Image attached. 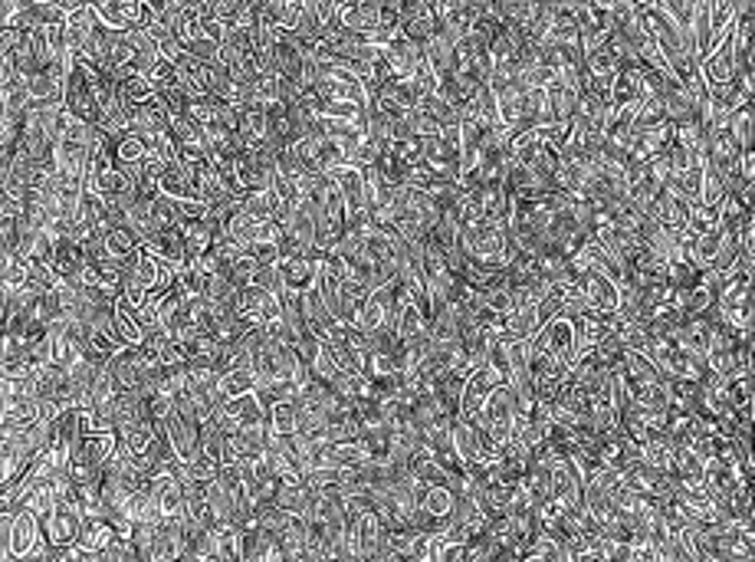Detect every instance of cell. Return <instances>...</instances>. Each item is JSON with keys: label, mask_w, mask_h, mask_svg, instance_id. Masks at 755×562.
<instances>
[{"label": "cell", "mask_w": 755, "mask_h": 562, "mask_svg": "<svg viewBox=\"0 0 755 562\" xmlns=\"http://www.w3.org/2000/svg\"><path fill=\"white\" fill-rule=\"evenodd\" d=\"M165 431H168V441H171L174 454H178L181 464H191V461L201 457V424L184 421L178 411H171L168 421H165Z\"/></svg>", "instance_id": "9c48e42d"}, {"label": "cell", "mask_w": 755, "mask_h": 562, "mask_svg": "<svg viewBox=\"0 0 755 562\" xmlns=\"http://www.w3.org/2000/svg\"><path fill=\"white\" fill-rule=\"evenodd\" d=\"M381 60H385L391 79H404V83H414L417 70L424 66L421 47H414L408 37H398L388 47H381Z\"/></svg>", "instance_id": "52a82bcc"}, {"label": "cell", "mask_w": 755, "mask_h": 562, "mask_svg": "<svg viewBox=\"0 0 755 562\" xmlns=\"http://www.w3.org/2000/svg\"><path fill=\"white\" fill-rule=\"evenodd\" d=\"M106 247L125 263V260H132V257L138 254V250H142V240H138V237L129 231V227L122 224V227H115V231L106 234Z\"/></svg>", "instance_id": "cb8c5ba5"}, {"label": "cell", "mask_w": 755, "mask_h": 562, "mask_svg": "<svg viewBox=\"0 0 755 562\" xmlns=\"http://www.w3.org/2000/svg\"><path fill=\"white\" fill-rule=\"evenodd\" d=\"M257 375H253L250 365H243V369H234L227 375H220V398L230 401V398H240V395H250L257 392Z\"/></svg>", "instance_id": "d6986e66"}, {"label": "cell", "mask_w": 755, "mask_h": 562, "mask_svg": "<svg viewBox=\"0 0 755 562\" xmlns=\"http://www.w3.org/2000/svg\"><path fill=\"white\" fill-rule=\"evenodd\" d=\"M0 536H4V546H0V559L4 562H43L53 553L50 543H46L40 516H33L23 507L4 510V516H0Z\"/></svg>", "instance_id": "6da1fadb"}, {"label": "cell", "mask_w": 755, "mask_h": 562, "mask_svg": "<svg viewBox=\"0 0 755 562\" xmlns=\"http://www.w3.org/2000/svg\"><path fill=\"white\" fill-rule=\"evenodd\" d=\"M453 507H457V493H453L450 487H424L421 510L427 516H434L437 523H444V533H447V523L453 516ZM440 539H444V536H440Z\"/></svg>", "instance_id": "e0dca14e"}, {"label": "cell", "mask_w": 755, "mask_h": 562, "mask_svg": "<svg viewBox=\"0 0 755 562\" xmlns=\"http://www.w3.org/2000/svg\"><path fill=\"white\" fill-rule=\"evenodd\" d=\"M509 224H460V254L483 267H506Z\"/></svg>", "instance_id": "3957f363"}, {"label": "cell", "mask_w": 755, "mask_h": 562, "mask_svg": "<svg viewBox=\"0 0 755 562\" xmlns=\"http://www.w3.org/2000/svg\"><path fill=\"white\" fill-rule=\"evenodd\" d=\"M119 543V536H115V526L106 520H83V533H79V549H86V553L99 556L106 553L109 546Z\"/></svg>", "instance_id": "ac0fdd59"}, {"label": "cell", "mask_w": 755, "mask_h": 562, "mask_svg": "<svg viewBox=\"0 0 755 562\" xmlns=\"http://www.w3.org/2000/svg\"><path fill=\"white\" fill-rule=\"evenodd\" d=\"M736 10L739 4H729V0H713L710 4V33H713V47L719 40H726L729 27H733L736 20Z\"/></svg>", "instance_id": "603a6c76"}, {"label": "cell", "mask_w": 755, "mask_h": 562, "mask_svg": "<svg viewBox=\"0 0 755 562\" xmlns=\"http://www.w3.org/2000/svg\"><path fill=\"white\" fill-rule=\"evenodd\" d=\"M142 250L151 254L161 263H188V250H184V234L178 224H168V227H155L145 240H142Z\"/></svg>", "instance_id": "ba28073f"}, {"label": "cell", "mask_w": 755, "mask_h": 562, "mask_svg": "<svg viewBox=\"0 0 755 562\" xmlns=\"http://www.w3.org/2000/svg\"><path fill=\"white\" fill-rule=\"evenodd\" d=\"M158 191L171 201H197V171L171 162L158 178Z\"/></svg>", "instance_id": "8fae6325"}, {"label": "cell", "mask_w": 755, "mask_h": 562, "mask_svg": "<svg viewBox=\"0 0 755 562\" xmlns=\"http://www.w3.org/2000/svg\"><path fill=\"white\" fill-rule=\"evenodd\" d=\"M83 520L86 516L79 513L73 503H60L56 510H50L43 516V533H46V543L50 549H69V546H79V533H83Z\"/></svg>", "instance_id": "5b68a950"}, {"label": "cell", "mask_w": 755, "mask_h": 562, "mask_svg": "<svg viewBox=\"0 0 755 562\" xmlns=\"http://www.w3.org/2000/svg\"><path fill=\"white\" fill-rule=\"evenodd\" d=\"M50 447V421L27 424V428H4V487L17 484L37 457Z\"/></svg>", "instance_id": "7a4b0ae2"}, {"label": "cell", "mask_w": 755, "mask_h": 562, "mask_svg": "<svg viewBox=\"0 0 755 562\" xmlns=\"http://www.w3.org/2000/svg\"><path fill=\"white\" fill-rule=\"evenodd\" d=\"M752 122H755L752 106H742V109H736L733 116L726 119L729 139H733V142L742 148V152H752Z\"/></svg>", "instance_id": "ffe728a7"}, {"label": "cell", "mask_w": 755, "mask_h": 562, "mask_svg": "<svg viewBox=\"0 0 755 562\" xmlns=\"http://www.w3.org/2000/svg\"><path fill=\"white\" fill-rule=\"evenodd\" d=\"M302 0H257V17L283 33H293L299 27Z\"/></svg>", "instance_id": "4fadbf2b"}, {"label": "cell", "mask_w": 755, "mask_h": 562, "mask_svg": "<svg viewBox=\"0 0 755 562\" xmlns=\"http://www.w3.org/2000/svg\"><path fill=\"white\" fill-rule=\"evenodd\" d=\"M302 319H306V326L316 332L319 339H325L335 326H339V323H335V316L329 313V306H325V300H322L319 283L309 286V290L302 293Z\"/></svg>", "instance_id": "5bb4252c"}, {"label": "cell", "mask_w": 755, "mask_h": 562, "mask_svg": "<svg viewBox=\"0 0 755 562\" xmlns=\"http://www.w3.org/2000/svg\"><path fill=\"white\" fill-rule=\"evenodd\" d=\"M201 457L214 467L230 464V431L214 415L201 424Z\"/></svg>", "instance_id": "7c38bea8"}, {"label": "cell", "mask_w": 755, "mask_h": 562, "mask_svg": "<svg viewBox=\"0 0 755 562\" xmlns=\"http://www.w3.org/2000/svg\"><path fill=\"white\" fill-rule=\"evenodd\" d=\"M240 208L253 217H260V221H276V217H280V201H276L273 191H250L247 198L240 201Z\"/></svg>", "instance_id": "44dd1931"}, {"label": "cell", "mask_w": 755, "mask_h": 562, "mask_svg": "<svg viewBox=\"0 0 755 562\" xmlns=\"http://www.w3.org/2000/svg\"><path fill=\"white\" fill-rule=\"evenodd\" d=\"M463 556H467V546L463 543H440L437 562H463Z\"/></svg>", "instance_id": "484cf974"}, {"label": "cell", "mask_w": 755, "mask_h": 562, "mask_svg": "<svg viewBox=\"0 0 755 562\" xmlns=\"http://www.w3.org/2000/svg\"><path fill=\"white\" fill-rule=\"evenodd\" d=\"M388 148H391V152L398 155L401 162L408 165V168L424 165V142H421V139H414V135H408V139H398V142H391Z\"/></svg>", "instance_id": "d4e9b609"}, {"label": "cell", "mask_w": 755, "mask_h": 562, "mask_svg": "<svg viewBox=\"0 0 755 562\" xmlns=\"http://www.w3.org/2000/svg\"><path fill=\"white\" fill-rule=\"evenodd\" d=\"M687 211L690 208H683V204L673 201L667 191H660L657 201L650 204V211L644 217H647V221L660 224V227H670V231H683V224H687Z\"/></svg>", "instance_id": "2e32d148"}, {"label": "cell", "mask_w": 755, "mask_h": 562, "mask_svg": "<svg viewBox=\"0 0 755 562\" xmlns=\"http://www.w3.org/2000/svg\"><path fill=\"white\" fill-rule=\"evenodd\" d=\"M96 17L102 27H109L115 33H135V30H148L151 27V4L148 0H99Z\"/></svg>", "instance_id": "277c9868"}, {"label": "cell", "mask_w": 755, "mask_h": 562, "mask_svg": "<svg viewBox=\"0 0 755 562\" xmlns=\"http://www.w3.org/2000/svg\"><path fill=\"white\" fill-rule=\"evenodd\" d=\"M463 388H467V375L463 372H444V375H437L434 378V398H437V405L447 411V415H453L457 418L460 415V405H463Z\"/></svg>", "instance_id": "9a60e30c"}, {"label": "cell", "mask_w": 755, "mask_h": 562, "mask_svg": "<svg viewBox=\"0 0 755 562\" xmlns=\"http://www.w3.org/2000/svg\"><path fill=\"white\" fill-rule=\"evenodd\" d=\"M181 234H184V250H188V260L204 257L207 250L214 247V237H217L207 224H188V227H181Z\"/></svg>", "instance_id": "7402d4cb"}, {"label": "cell", "mask_w": 755, "mask_h": 562, "mask_svg": "<svg viewBox=\"0 0 755 562\" xmlns=\"http://www.w3.org/2000/svg\"><path fill=\"white\" fill-rule=\"evenodd\" d=\"M280 280L289 293H306L319 280V260L302 254H280Z\"/></svg>", "instance_id": "30bf717a"}, {"label": "cell", "mask_w": 755, "mask_h": 562, "mask_svg": "<svg viewBox=\"0 0 755 562\" xmlns=\"http://www.w3.org/2000/svg\"><path fill=\"white\" fill-rule=\"evenodd\" d=\"M476 17V4H467V0H447V4H440L434 0V24H437V37L447 40L450 47H457V43L470 33V24Z\"/></svg>", "instance_id": "8992f818"}]
</instances>
